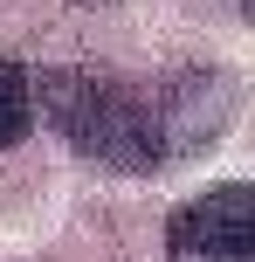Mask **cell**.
I'll use <instances>...</instances> for the list:
<instances>
[{
  "label": "cell",
  "instance_id": "obj_2",
  "mask_svg": "<svg viewBox=\"0 0 255 262\" xmlns=\"http://www.w3.org/2000/svg\"><path fill=\"white\" fill-rule=\"evenodd\" d=\"M166 262H255V186H214L166 228Z\"/></svg>",
  "mask_w": 255,
  "mask_h": 262
},
{
  "label": "cell",
  "instance_id": "obj_5",
  "mask_svg": "<svg viewBox=\"0 0 255 262\" xmlns=\"http://www.w3.org/2000/svg\"><path fill=\"white\" fill-rule=\"evenodd\" d=\"M242 14H248V21H255V0H242Z\"/></svg>",
  "mask_w": 255,
  "mask_h": 262
},
{
  "label": "cell",
  "instance_id": "obj_1",
  "mask_svg": "<svg viewBox=\"0 0 255 262\" xmlns=\"http://www.w3.org/2000/svg\"><path fill=\"white\" fill-rule=\"evenodd\" d=\"M41 111L49 124L76 145L90 166H118V172H152L166 166V124H159V97L131 90L118 76L97 69H49L41 76Z\"/></svg>",
  "mask_w": 255,
  "mask_h": 262
},
{
  "label": "cell",
  "instance_id": "obj_4",
  "mask_svg": "<svg viewBox=\"0 0 255 262\" xmlns=\"http://www.w3.org/2000/svg\"><path fill=\"white\" fill-rule=\"evenodd\" d=\"M35 118V83L21 76L14 62H0V145H14Z\"/></svg>",
  "mask_w": 255,
  "mask_h": 262
},
{
  "label": "cell",
  "instance_id": "obj_3",
  "mask_svg": "<svg viewBox=\"0 0 255 262\" xmlns=\"http://www.w3.org/2000/svg\"><path fill=\"white\" fill-rule=\"evenodd\" d=\"M152 97H159V124H166V152L173 159H193L221 124H228V111H235L228 83L207 76V69H179V76H166Z\"/></svg>",
  "mask_w": 255,
  "mask_h": 262
}]
</instances>
